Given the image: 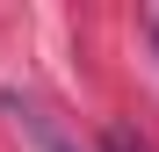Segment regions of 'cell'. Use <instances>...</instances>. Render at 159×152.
Masks as SVG:
<instances>
[{"instance_id":"6da1fadb","label":"cell","mask_w":159,"mask_h":152,"mask_svg":"<svg viewBox=\"0 0 159 152\" xmlns=\"http://www.w3.org/2000/svg\"><path fill=\"white\" fill-rule=\"evenodd\" d=\"M109 152H145V145L130 138V131H109Z\"/></svg>"}]
</instances>
